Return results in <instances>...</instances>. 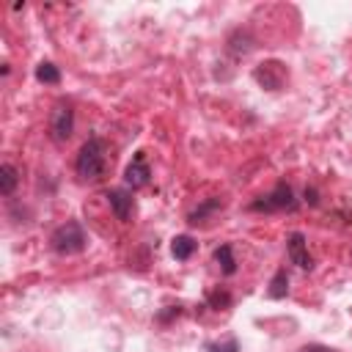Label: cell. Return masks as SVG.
<instances>
[{"instance_id": "cell-11", "label": "cell", "mask_w": 352, "mask_h": 352, "mask_svg": "<svg viewBox=\"0 0 352 352\" xmlns=\"http://www.w3.org/2000/svg\"><path fill=\"white\" fill-rule=\"evenodd\" d=\"M16 184H19V170L11 165V162H3L0 165V195H11L14 190H16Z\"/></svg>"}, {"instance_id": "cell-6", "label": "cell", "mask_w": 352, "mask_h": 352, "mask_svg": "<svg viewBox=\"0 0 352 352\" xmlns=\"http://www.w3.org/2000/svg\"><path fill=\"white\" fill-rule=\"evenodd\" d=\"M148 182H151V168H148V162H146V154H143V151H135L132 162H129L126 170H124V184H126L129 190H140V187H146Z\"/></svg>"}, {"instance_id": "cell-5", "label": "cell", "mask_w": 352, "mask_h": 352, "mask_svg": "<svg viewBox=\"0 0 352 352\" xmlns=\"http://www.w3.org/2000/svg\"><path fill=\"white\" fill-rule=\"evenodd\" d=\"M286 77H289V72H286V66L280 60H264V63H258L253 69V80L267 91H280Z\"/></svg>"}, {"instance_id": "cell-3", "label": "cell", "mask_w": 352, "mask_h": 352, "mask_svg": "<svg viewBox=\"0 0 352 352\" xmlns=\"http://www.w3.org/2000/svg\"><path fill=\"white\" fill-rule=\"evenodd\" d=\"M297 206L300 204L294 198V190L286 182H278L267 195L250 204V212H297Z\"/></svg>"}, {"instance_id": "cell-12", "label": "cell", "mask_w": 352, "mask_h": 352, "mask_svg": "<svg viewBox=\"0 0 352 352\" xmlns=\"http://www.w3.org/2000/svg\"><path fill=\"white\" fill-rule=\"evenodd\" d=\"M286 292H289V275H286V267H278L275 275H272V280H270L267 294H270L272 300H283Z\"/></svg>"}, {"instance_id": "cell-2", "label": "cell", "mask_w": 352, "mask_h": 352, "mask_svg": "<svg viewBox=\"0 0 352 352\" xmlns=\"http://www.w3.org/2000/svg\"><path fill=\"white\" fill-rule=\"evenodd\" d=\"M52 242V250L60 253V256H74V253H82L85 245H88V236L82 231V226L77 220H66L63 226H58L50 236Z\"/></svg>"}, {"instance_id": "cell-16", "label": "cell", "mask_w": 352, "mask_h": 352, "mask_svg": "<svg viewBox=\"0 0 352 352\" xmlns=\"http://www.w3.org/2000/svg\"><path fill=\"white\" fill-rule=\"evenodd\" d=\"M206 352H239V341L228 338L226 344H206Z\"/></svg>"}, {"instance_id": "cell-7", "label": "cell", "mask_w": 352, "mask_h": 352, "mask_svg": "<svg viewBox=\"0 0 352 352\" xmlns=\"http://www.w3.org/2000/svg\"><path fill=\"white\" fill-rule=\"evenodd\" d=\"M286 253H289V261L297 264L300 270H314V258L308 253V242H305V234L302 231H292L286 236Z\"/></svg>"}, {"instance_id": "cell-14", "label": "cell", "mask_w": 352, "mask_h": 352, "mask_svg": "<svg viewBox=\"0 0 352 352\" xmlns=\"http://www.w3.org/2000/svg\"><path fill=\"white\" fill-rule=\"evenodd\" d=\"M214 261L220 264V270H223L226 275H234V272H236V258H234L231 245H220V248L214 250Z\"/></svg>"}, {"instance_id": "cell-9", "label": "cell", "mask_w": 352, "mask_h": 352, "mask_svg": "<svg viewBox=\"0 0 352 352\" xmlns=\"http://www.w3.org/2000/svg\"><path fill=\"white\" fill-rule=\"evenodd\" d=\"M217 209H223V204H220V198H206L204 204H198L190 214H187V223L190 226H198V223H206Z\"/></svg>"}, {"instance_id": "cell-13", "label": "cell", "mask_w": 352, "mask_h": 352, "mask_svg": "<svg viewBox=\"0 0 352 352\" xmlns=\"http://www.w3.org/2000/svg\"><path fill=\"white\" fill-rule=\"evenodd\" d=\"M36 80H38V82H44V85H58V82H60V72H58V66H55V63L41 60V63L36 66Z\"/></svg>"}, {"instance_id": "cell-17", "label": "cell", "mask_w": 352, "mask_h": 352, "mask_svg": "<svg viewBox=\"0 0 352 352\" xmlns=\"http://www.w3.org/2000/svg\"><path fill=\"white\" fill-rule=\"evenodd\" d=\"M300 352H333L330 346H322V344H305Z\"/></svg>"}, {"instance_id": "cell-4", "label": "cell", "mask_w": 352, "mask_h": 352, "mask_svg": "<svg viewBox=\"0 0 352 352\" xmlns=\"http://www.w3.org/2000/svg\"><path fill=\"white\" fill-rule=\"evenodd\" d=\"M72 132H74V107H72V102L60 99L50 113V138L55 143H66L72 138Z\"/></svg>"}, {"instance_id": "cell-1", "label": "cell", "mask_w": 352, "mask_h": 352, "mask_svg": "<svg viewBox=\"0 0 352 352\" xmlns=\"http://www.w3.org/2000/svg\"><path fill=\"white\" fill-rule=\"evenodd\" d=\"M74 170L82 182H99L107 173V146L102 138L94 135L80 146L77 160H74Z\"/></svg>"}, {"instance_id": "cell-15", "label": "cell", "mask_w": 352, "mask_h": 352, "mask_svg": "<svg viewBox=\"0 0 352 352\" xmlns=\"http://www.w3.org/2000/svg\"><path fill=\"white\" fill-rule=\"evenodd\" d=\"M206 302H209L212 308H217V311H220V308H228V305H231V294H228V292H223V289H214V292H209V294H206Z\"/></svg>"}, {"instance_id": "cell-10", "label": "cell", "mask_w": 352, "mask_h": 352, "mask_svg": "<svg viewBox=\"0 0 352 352\" xmlns=\"http://www.w3.org/2000/svg\"><path fill=\"white\" fill-rule=\"evenodd\" d=\"M195 248H198V242H195L190 234H179V236L170 239V253H173V258H179V261H187V258L195 253Z\"/></svg>"}, {"instance_id": "cell-18", "label": "cell", "mask_w": 352, "mask_h": 352, "mask_svg": "<svg viewBox=\"0 0 352 352\" xmlns=\"http://www.w3.org/2000/svg\"><path fill=\"white\" fill-rule=\"evenodd\" d=\"M305 198H308L311 204H316V190H305Z\"/></svg>"}, {"instance_id": "cell-8", "label": "cell", "mask_w": 352, "mask_h": 352, "mask_svg": "<svg viewBox=\"0 0 352 352\" xmlns=\"http://www.w3.org/2000/svg\"><path fill=\"white\" fill-rule=\"evenodd\" d=\"M104 198H107V204H110L113 214H116L121 223H126V220L132 217L135 201H132V192H129V190H124V187H113V190H107V192H104Z\"/></svg>"}]
</instances>
